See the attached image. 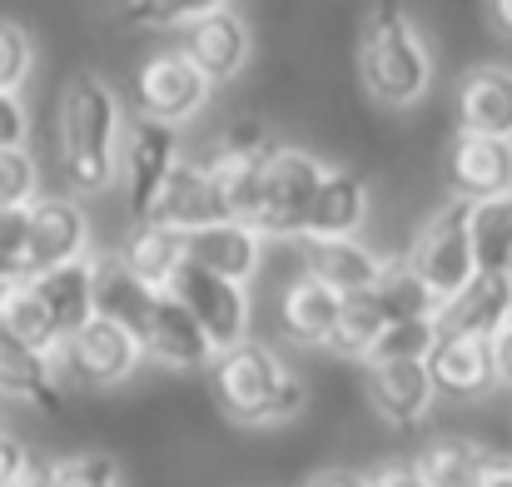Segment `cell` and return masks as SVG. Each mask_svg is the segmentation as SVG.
<instances>
[{"label": "cell", "mask_w": 512, "mask_h": 487, "mask_svg": "<svg viewBox=\"0 0 512 487\" xmlns=\"http://www.w3.org/2000/svg\"><path fill=\"white\" fill-rule=\"evenodd\" d=\"M50 487H125V468H120L115 453L85 448V453L50 463Z\"/></svg>", "instance_id": "33"}, {"label": "cell", "mask_w": 512, "mask_h": 487, "mask_svg": "<svg viewBox=\"0 0 512 487\" xmlns=\"http://www.w3.org/2000/svg\"><path fill=\"white\" fill-rule=\"evenodd\" d=\"M358 80L378 110H413L433 90V45L403 5H373L363 15Z\"/></svg>", "instance_id": "3"}, {"label": "cell", "mask_w": 512, "mask_h": 487, "mask_svg": "<svg viewBox=\"0 0 512 487\" xmlns=\"http://www.w3.org/2000/svg\"><path fill=\"white\" fill-rule=\"evenodd\" d=\"M40 199V169L30 150H5L0 155V209H30Z\"/></svg>", "instance_id": "35"}, {"label": "cell", "mask_w": 512, "mask_h": 487, "mask_svg": "<svg viewBox=\"0 0 512 487\" xmlns=\"http://www.w3.org/2000/svg\"><path fill=\"white\" fill-rule=\"evenodd\" d=\"M383 254H373L363 239H304V279L329 289L334 299L368 294L383 279Z\"/></svg>", "instance_id": "16"}, {"label": "cell", "mask_w": 512, "mask_h": 487, "mask_svg": "<svg viewBox=\"0 0 512 487\" xmlns=\"http://www.w3.org/2000/svg\"><path fill=\"white\" fill-rule=\"evenodd\" d=\"M363 224H368V179L329 164L319 189H314L304 239H358Z\"/></svg>", "instance_id": "20"}, {"label": "cell", "mask_w": 512, "mask_h": 487, "mask_svg": "<svg viewBox=\"0 0 512 487\" xmlns=\"http://www.w3.org/2000/svg\"><path fill=\"white\" fill-rule=\"evenodd\" d=\"M165 294L189 314V324L204 333V343L214 348V358L229 353V348H239V343L249 338V324H254L249 289L224 284V279H214V274H204V269H194V264L184 259L170 274V289H165Z\"/></svg>", "instance_id": "7"}, {"label": "cell", "mask_w": 512, "mask_h": 487, "mask_svg": "<svg viewBox=\"0 0 512 487\" xmlns=\"http://www.w3.org/2000/svg\"><path fill=\"white\" fill-rule=\"evenodd\" d=\"M448 189L463 204L483 199H508L512 194V145L508 140H478V135H453L448 145Z\"/></svg>", "instance_id": "14"}, {"label": "cell", "mask_w": 512, "mask_h": 487, "mask_svg": "<svg viewBox=\"0 0 512 487\" xmlns=\"http://www.w3.org/2000/svg\"><path fill=\"white\" fill-rule=\"evenodd\" d=\"M120 130H125V105H120L115 85L95 70L70 75L60 90V105H55V140H60L65 184L75 194L115 189Z\"/></svg>", "instance_id": "1"}, {"label": "cell", "mask_w": 512, "mask_h": 487, "mask_svg": "<svg viewBox=\"0 0 512 487\" xmlns=\"http://www.w3.org/2000/svg\"><path fill=\"white\" fill-rule=\"evenodd\" d=\"M0 433H5V398H0Z\"/></svg>", "instance_id": "47"}, {"label": "cell", "mask_w": 512, "mask_h": 487, "mask_svg": "<svg viewBox=\"0 0 512 487\" xmlns=\"http://www.w3.org/2000/svg\"><path fill=\"white\" fill-rule=\"evenodd\" d=\"M189 65L209 80V85H229L244 75L249 55H254V30L244 20L239 5H224V0H209V10L199 20L184 25V45Z\"/></svg>", "instance_id": "11"}, {"label": "cell", "mask_w": 512, "mask_h": 487, "mask_svg": "<svg viewBox=\"0 0 512 487\" xmlns=\"http://www.w3.org/2000/svg\"><path fill=\"white\" fill-rule=\"evenodd\" d=\"M35 284V294H40V304H45V314H50V324L60 338H70L75 328H85L95 319V304H90V264L80 259V264H65V269H55V274H40V279H30Z\"/></svg>", "instance_id": "28"}, {"label": "cell", "mask_w": 512, "mask_h": 487, "mask_svg": "<svg viewBox=\"0 0 512 487\" xmlns=\"http://www.w3.org/2000/svg\"><path fill=\"white\" fill-rule=\"evenodd\" d=\"M304 487H363V473L358 468H319L304 478Z\"/></svg>", "instance_id": "42"}, {"label": "cell", "mask_w": 512, "mask_h": 487, "mask_svg": "<svg viewBox=\"0 0 512 487\" xmlns=\"http://www.w3.org/2000/svg\"><path fill=\"white\" fill-rule=\"evenodd\" d=\"M120 264L150 289V294H165L170 289V274L184 264V234L160 229V224H135L130 239L115 249Z\"/></svg>", "instance_id": "27"}, {"label": "cell", "mask_w": 512, "mask_h": 487, "mask_svg": "<svg viewBox=\"0 0 512 487\" xmlns=\"http://www.w3.org/2000/svg\"><path fill=\"white\" fill-rule=\"evenodd\" d=\"M15 274H20V269H15V264H5V259H0V284H5V279H15Z\"/></svg>", "instance_id": "46"}, {"label": "cell", "mask_w": 512, "mask_h": 487, "mask_svg": "<svg viewBox=\"0 0 512 487\" xmlns=\"http://www.w3.org/2000/svg\"><path fill=\"white\" fill-rule=\"evenodd\" d=\"M363 393H368V408L388 428L423 423L433 398H438L423 363H363Z\"/></svg>", "instance_id": "15"}, {"label": "cell", "mask_w": 512, "mask_h": 487, "mask_svg": "<svg viewBox=\"0 0 512 487\" xmlns=\"http://www.w3.org/2000/svg\"><path fill=\"white\" fill-rule=\"evenodd\" d=\"M438 343V324L433 319H408V324H388L383 338L368 348L363 363H428Z\"/></svg>", "instance_id": "32"}, {"label": "cell", "mask_w": 512, "mask_h": 487, "mask_svg": "<svg viewBox=\"0 0 512 487\" xmlns=\"http://www.w3.org/2000/svg\"><path fill=\"white\" fill-rule=\"evenodd\" d=\"M0 333L15 338L20 348L40 353V358H50V353L60 348V333H55L45 304H40V294H35V284H30L25 274H15V279L0 284Z\"/></svg>", "instance_id": "26"}, {"label": "cell", "mask_w": 512, "mask_h": 487, "mask_svg": "<svg viewBox=\"0 0 512 487\" xmlns=\"http://www.w3.org/2000/svg\"><path fill=\"white\" fill-rule=\"evenodd\" d=\"M30 145V105L20 95H0V155Z\"/></svg>", "instance_id": "37"}, {"label": "cell", "mask_w": 512, "mask_h": 487, "mask_svg": "<svg viewBox=\"0 0 512 487\" xmlns=\"http://www.w3.org/2000/svg\"><path fill=\"white\" fill-rule=\"evenodd\" d=\"M363 487H423V483H418V473H413L408 458H388V463H378V468L363 473Z\"/></svg>", "instance_id": "39"}, {"label": "cell", "mask_w": 512, "mask_h": 487, "mask_svg": "<svg viewBox=\"0 0 512 487\" xmlns=\"http://www.w3.org/2000/svg\"><path fill=\"white\" fill-rule=\"evenodd\" d=\"M15 487H50V463L30 453V463H25V473L15 478Z\"/></svg>", "instance_id": "44"}, {"label": "cell", "mask_w": 512, "mask_h": 487, "mask_svg": "<svg viewBox=\"0 0 512 487\" xmlns=\"http://www.w3.org/2000/svg\"><path fill=\"white\" fill-rule=\"evenodd\" d=\"M145 224H160L174 234H194L204 224H219V199H214V184H209V169L194 160H174V169L165 174L155 204H150V219Z\"/></svg>", "instance_id": "18"}, {"label": "cell", "mask_w": 512, "mask_h": 487, "mask_svg": "<svg viewBox=\"0 0 512 487\" xmlns=\"http://www.w3.org/2000/svg\"><path fill=\"white\" fill-rule=\"evenodd\" d=\"M184 259H189L194 269L224 279V284L249 289L254 274H259V264H264V239H259L249 224L219 219V224H204V229L184 234Z\"/></svg>", "instance_id": "13"}, {"label": "cell", "mask_w": 512, "mask_h": 487, "mask_svg": "<svg viewBox=\"0 0 512 487\" xmlns=\"http://www.w3.org/2000/svg\"><path fill=\"white\" fill-rule=\"evenodd\" d=\"M493 378H498V388L512 393V324L493 338Z\"/></svg>", "instance_id": "41"}, {"label": "cell", "mask_w": 512, "mask_h": 487, "mask_svg": "<svg viewBox=\"0 0 512 487\" xmlns=\"http://www.w3.org/2000/svg\"><path fill=\"white\" fill-rule=\"evenodd\" d=\"M179 160V135L170 125H155L145 115H125L120 130V164H115V184H125V204L135 214V224L150 219V204L165 184V174Z\"/></svg>", "instance_id": "9"}, {"label": "cell", "mask_w": 512, "mask_h": 487, "mask_svg": "<svg viewBox=\"0 0 512 487\" xmlns=\"http://www.w3.org/2000/svg\"><path fill=\"white\" fill-rule=\"evenodd\" d=\"M438 338H483L493 343L512 324V274H473L438 314Z\"/></svg>", "instance_id": "12"}, {"label": "cell", "mask_w": 512, "mask_h": 487, "mask_svg": "<svg viewBox=\"0 0 512 487\" xmlns=\"http://www.w3.org/2000/svg\"><path fill=\"white\" fill-rule=\"evenodd\" d=\"M468 249L473 274H512V194L468 204Z\"/></svg>", "instance_id": "29"}, {"label": "cell", "mask_w": 512, "mask_h": 487, "mask_svg": "<svg viewBox=\"0 0 512 487\" xmlns=\"http://www.w3.org/2000/svg\"><path fill=\"white\" fill-rule=\"evenodd\" d=\"M483 20L493 25V35H498V40H512V0H503V5H498V0H493V5H483Z\"/></svg>", "instance_id": "43"}, {"label": "cell", "mask_w": 512, "mask_h": 487, "mask_svg": "<svg viewBox=\"0 0 512 487\" xmlns=\"http://www.w3.org/2000/svg\"><path fill=\"white\" fill-rule=\"evenodd\" d=\"M35 70V40L20 20L0 15V95H20Z\"/></svg>", "instance_id": "34"}, {"label": "cell", "mask_w": 512, "mask_h": 487, "mask_svg": "<svg viewBox=\"0 0 512 487\" xmlns=\"http://www.w3.org/2000/svg\"><path fill=\"white\" fill-rule=\"evenodd\" d=\"M403 269L423 284V294L443 309L468 279H473V249H468V204L448 199L428 214V224L413 234Z\"/></svg>", "instance_id": "5"}, {"label": "cell", "mask_w": 512, "mask_h": 487, "mask_svg": "<svg viewBox=\"0 0 512 487\" xmlns=\"http://www.w3.org/2000/svg\"><path fill=\"white\" fill-rule=\"evenodd\" d=\"M25 463H30V448L15 433H0V487H15V478L25 473Z\"/></svg>", "instance_id": "40"}, {"label": "cell", "mask_w": 512, "mask_h": 487, "mask_svg": "<svg viewBox=\"0 0 512 487\" xmlns=\"http://www.w3.org/2000/svg\"><path fill=\"white\" fill-rule=\"evenodd\" d=\"M493 458H498V453H493L488 443L463 438V433H443V438H433V443H428L418 458H408V463H413V473H418L423 487H478L483 468H488Z\"/></svg>", "instance_id": "23"}, {"label": "cell", "mask_w": 512, "mask_h": 487, "mask_svg": "<svg viewBox=\"0 0 512 487\" xmlns=\"http://www.w3.org/2000/svg\"><path fill=\"white\" fill-rule=\"evenodd\" d=\"M135 343H140L145 358L165 363L174 373H194V368H209L214 363V348L204 343V333L189 324V314L174 304L170 294H155V309H150V319H145Z\"/></svg>", "instance_id": "19"}, {"label": "cell", "mask_w": 512, "mask_h": 487, "mask_svg": "<svg viewBox=\"0 0 512 487\" xmlns=\"http://www.w3.org/2000/svg\"><path fill=\"white\" fill-rule=\"evenodd\" d=\"M334 324H339V299L329 289H319L314 279L294 274L279 294V328L289 343L299 348H329L334 338Z\"/></svg>", "instance_id": "22"}, {"label": "cell", "mask_w": 512, "mask_h": 487, "mask_svg": "<svg viewBox=\"0 0 512 487\" xmlns=\"http://www.w3.org/2000/svg\"><path fill=\"white\" fill-rule=\"evenodd\" d=\"M204 10H209V0H194V5H110L115 20L150 25V30H184V25L199 20Z\"/></svg>", "instance_id": "36"}, {"label": "cell", "mask_w": 512, "mask_h": 487, "mask_svg": "<svg viewBox=\"0 0 512 487\" xmlns=\"http://www.w3.org/2000/svg\"><path fill=\"white\" fill-rule=\"evenodd\" d=\"M135 95H140V115H145V120L174 130V125L194 120V115L209 105L214 85L189 65V55H184L179 45H165V50H155V55L140 65Z\"/></svg>", "instance_id": "10"}, {"label": "cell", "mask_w": 512, "mask_h": 487, "mask_svg": "<svg viewBox=\"0 0 512 487\" xmlns=\"http://www.w3.org/2000/svg\"><path fill=\"white\" fill-rule=\"evenodd\" d=\"M329 164L299 145H274V155L264 160L259 174V209H254V234L269 244V239H304V224H309V204H314V189L324 179Z\"/></svg>", "instance_id": "4"}, {"label": "cell", "mask_w": 512, "mask_h": 487, "mask_svg": "<svg viewBox=\"0 0 512 487\" xmlns=\"http://www.w3.org/2000/svg\"><path fill=\"white\" fill-rule=\"evenodd\" d=\"M80 259H90V214H85V204L70 199V194H40L25 209L20 274L40 279V274H55V269L80 264Z\"/></svg>", "instance_id": "8"}, {"label": "cell", "mask_w": 512, "mask_h": 487, "mask_svg": "<svg viewBox=\"0 0 512 487\" xmlns=\"http://www.w3.org/2000/svg\"><path fill=\"white\" fill-rule=\"evenodd\" d=\"M0 259L20 269V259H25V209H0Z\"/></svg>", "instance_id": "38"}, {"label": "cell", "mask_w": 512, "mask_h": 487, "mask_svg": "<svg viewBox=\"0 0 512 487\" xmlns=\"http://www.w3.org/2000/svg\"><path fill=\"white\" fill-rule=\"evenodd\" d=\"M0 398H20L40 413H60L65 408V388L50 373V358L20 348L15 338L0 333Z\"/></svg>", "instance_id": "24"}, {"label": "cell", "mask_w": 512, "mask_h": 487, "mask_svg": "<svg viewBox=\"0 0 512 487\" xmlns=\"http://www.w3.org/2000/svg\"><path fill=\"white\" fill-rule=\"evenodd\" d=\"M373 299H378V309H383V319L388 324H408V319H433L438 314V304L423 294V284L403 269V259H388L383 264V279L373 284Z\"/></svg>", "instance_id": "31"}, {"label": "cell", "mask_w": 512, "mask_h": 487, "mask_svg": "<svg viewBox=\"0 0 512 487\" xmlns=\"http://www.w3.org/2000/svg\"><path fill=\"white\" fill-rule=\"evenodd\" d=\"M423 368L433 378V393H448V398H488L498 388L493 343L483 338H438Z\"/></svg>", "instance_id": "21"}, {"label": "cell", "mask_w": 512, "mask_h": 487, "mask_svg": "<svg viewBox=\"0 0 512 487\" xmlns=\"http://www.w3.org/2000/svg\"><path fill=\"white\" fill-rule=\"evenodd\" d=\"M209 388L219 413L239 428H284L309 408L304 378L259 338H244L239 348L219 353L209 363Z\"/></svg>", "instance_id": "2"}, {"label": "cell", "mask_w": 512, "mask_h": 487, "mask_svg": "<svg viewBox=\"0 0 512 487\" xmlns=\"http://www.w3.org/2000/svg\"><path fill=\"white\" fill-rule=\"evenodd\" d=\"M458 135L512 145V65H473L458 85Z\"/></svg>", "instance_id": "17"}, {"label": "cell", "mask_w": 512, "mask_h": 487, "mask_svg": "<svg viewBox=\"0 0 512 487\" xmlns=\"http://www.w3.org/2000/svg\"><path fill=\"white\" fill-rule=\"evenodd\" d=\"M478 487H512V458H493V463L483 468Z\"/></svg>", "instance_id": "45"}, {"label": "cell", "mask_w": 512, "mask_h": 487, "mask_svg": "<svg viewBox=\"0 0 512 487\" xmlns=\"http://www.w3.org/2000/svg\"><path fill=\"white\" fill-rule=\"evenodd\" d=\"M279 145V140H274ZM274 145L269 150H259V155H214V160L204 164L209 169V184H214V199H219V219H229V224H254V209H259V174H264V160L274 155Z\"/></svg>", "instance_id": "25"}, {"label": "cell", "mask_w": 512, "mask_h": 487, "mask_svg": "<svg viewBox=\"0 0 512 487\" xmlns=\"http://www.w3.org/2000/svg\"><path fill=\"white\" fill-rule=\"evenodd\" d=\"M383 309H378V299H373V289L368 294H353V299H339V324H334V338H329V353H339V358H368V348L383 338Z\"/></svg>", "instance_id": "30"}, {"label": "cell", "mask_w": 512, "mask_h": 487, "mask_svg": "<svg viewBox=\"0 0 512 487\" xmlns=\"http://www.w3.org/2000/svg\"><path fill=\"white\" fill-rule=\"evenodd\" d=\"M140 363H145L140 343L120 324H110V319H90L85 328H75L70 338H60V348L50 353L55 383L60 388H90V393L130 383Z\"/></svg>", "instance_id": "6"}]
</instances>
